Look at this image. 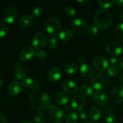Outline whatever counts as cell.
<instances>
[{"label": "cell", "instance_id": "f907efd6", "mask_svg": "<svg viewBox=\"0 0 123 123\" xmlns=\"http://www.w3.org/2000/svg\"><path fill=\"white\" fill-rule=\"evenodd\" d=\"M82 123H94L93 122H91V121H85V122H84Z\"/></svg>", "mask_w": 123, "mask_h": 123}, {"label": "cell", "instance_id": "bcb514c9", "mask_svg": "<svg viewBox=\"0 0 123 123\" xmlns=\"http://www.w3.org/2000/svg\"><path fill=\"white\" fill-rule=\"evenodd\" d=\"M78 2L80 4H85L88 2V1H78Z\"/></svg>", "mask_w": 123, "mask_h": 123}, {"label": "cell", "instance_id": "f546056e", "mask_svg": "<svg viewBox=\"0 0 123 123\" xmlns=\"http://www.w3.org/2000/svg\"><path fill=\"white\" fill-rule=\"evenodd\" d=\"M108 74L109 76L115 77L118 74V70L116 66H110L108 68Z\"/></svg>", "mask_w": 123, "mask_h": 123}, {"label": "cell", "instance_id": "8fae6325", "mask_svg": "<svg viewBox=\"0 0 123 123\" xmlns=\"http://www.w3.org/2000/svg\"><path fill=\"white\" fill-rule=\"evenodd\" d=\"M94 102L97 105L105 106L108 103V98L106 95L102 91H97L93 96Z\"/></svg>", "mask_w": 123, "mask_h": 123}, {"label": "cell", "instance_id": "ba28073f", "mask_svg": "<svg viewBox=\"0 0 123 123\" xmlns=\"http://www.w3.org/2000/svg\"><path fill=\"white\" fill-rule=\"evenodd\" d=\"M17 17V10L13 7H8L2 13V18L4 21L10 24L15 20Z\"/></svg>", "mask_w": 123, "mask_h": 123}, {"label": "cell", "instance_id": "ee69618b", "mask_svg": "<svg viewBox=\"0 0 123 123\" xmlns=\"http://www.w3.org/2000/svg\"><path fill=\"white\" fill-rule=\"evenodd\" d=\"M8 118L6 116H3L2 117V118L1 120V123H8Z\"/></svg>", "mask_w": 123, "mask_h": 123}, {"label": "cell", "instance_id": "836d02e7", "mask_svg": "<svg viewBox=\"0 0 123 123\" xmlns=\"http://www.w3.org/2000/svg\"><path fill=\"white\" fill-rule=\"evenodd\" d=\"M35 56L38 60H44L47 57V54L44 50H38L35 52Z\"/></svg>", "mask_w": 123, "mask_h": 123}, {"label": "cell", "instance_id": "e0dca14e", "mask_svg": "<svg viewBox=\"0 0 123 123\" xmlns=\"http://www.w3.org/2000/svg\"><path fill=\"white\" fill-rule=\"evenodd\" d=\"M62 88L66 93L74 94L78 91V85L74 82L70 80H65L62 84Z\"/></svg>", "mask_w": 123, "mask_h": 123}, {"label": "cell", "instance_id": "8d00e7d4", "mask_svg": "<svg viewBox=\"0 0 123 123\" xmlns=\"http://www.w3.org/2000/svg\"><path fill=\"white\" fill-rule=\"evenodd\" d=\"M43 118H44V115L41 112H38L36 114L34 117V121L36 123H40L43 121Z\"/></svg>", "mask_w": 123, "mask_h": 123}, {"label": "cell", "instance_id": "d4e9b609", "mask_svg": "<svg viewBox=\"0 0 123 123\" xmlns=\"http://www.w3.org/2000/svg\"><path fill=\"white\" fill-rule=\"evenodd\" d=\"M78 69V66L74 62H70L67 64L64 67V70L67 74H72L75 73Z\"/></svg>", "mask_w": 123, "mask_h": 123}, {"label": "cell", "instance_id": "7bdbcfd3", "mask_svg": "<svg viewBox=\"0 0 123 123\" xmlns=\"http://www.w3.org/2000/svg\"><path fill=\"white\" fill-rule=\"evenodd\" d=\"M115 4L119 7H123V0H118L115 1Z\"/></svg>", "mask_w": 123, "mask_h": 123}, {"label": "cell", "instance_id": "7402d4cb", "mask_svg": "<svg viewBox=\"0 0 123 123\" xmlns=\"http://www.w3.org/2000/svg\"><path fill=\"white\" fill-rule=\"evenodd\" d=\"M69 97L65 92H59L55 96V101L60 105H65L68 103Z\"/></svg>", "mask_w": 123, "mask_h": 123}, {"label": "cell", "instance_id": "db71d44e", "mask_svg": "<svg viewBox=\"0 0 123 123\" xmlns=\"http://www.w3.org/2000/svg\"></svg>", "mask_w": 123, "mask_h": 123}, {"label": "cell", "instance_id": "30bf717a", "mask_svg": "<svg viewBox=\"0 0 123 123\" xmlns=\"http://www.w3.org/2000/svg\"><path fill=\"white\" fill-rule=\"evenodd\" d=\"M85 105V98L81 95L74 96L72 101V107L76 111H81Z\"/></svg>", "mask_w": 123, "mask_h": 123}, {"label": "cell", "instance_id": "816d5d0a", "mask_svg": "<svg viewBox=\"0 0 123 123\" xmlns=\"http://www.w3.org/2000/svg\"><path fill=\"white\" fill-rule=\"evenodd\" d=\"M55 123H62L61 122V121H56V122H55Z\"/></svg>", "mask_w": 123, "mask_h": 123}, {"label": "cell", "instance_id": "44dd1931", "mask_svg": "<svg viewBox=\"0 0 123 123\" xmlns=\"http://www.w3.org/2000/svg\"><path fill=\"white\" fill-rule=\"evenodd\" d=\"M22 84L24 87L28 89H32V90H37L40 86V84L37 80L32 79L31 78H25L23 79L22 82Z\"/></svg>", "mask_w": 123, "mask_h": 123}, {"label": "cell", "instance_id": "d6986e66", "mask_svg": "<svg viewBox=\"0 0 123 123\" xmlns=\"http://www.w3.org/2000/svg\"><path fill=\"white\" fill-rule=\"evenodd\" d=\"M49 80L53 82H56L61 77V71L58 67H52L48 72Z\"/></svg>", "mask_w": 123, "mask_h": 123}, {"label": "cell", "instance_id": "1f68e13d", "mask_svg": "<svg viewBox=\"0 0 123 123\" xmlns=\"http://www.w3.org/2000/svg\"><path fill=\"white\" fill-rule=\"evenodd\" d=\"M43 8L42 7H37V8H34L33 11L32 12V17L34 18H37L40 17L41 16L43 15Z\"/></svg>", "mask_w": 123, "mask_h": 123}, {"label": "cell", "instance_id": "9a60e30c", "mask_svg": "<svg viewBox=\"0 0 123 123\" xmlns=\"http://www.w3.org/2000/svg\"><path fill=\"white\" fill-rule=\"evenodd\" d=\"M48 112L50 116L55 120H60L63 117L64 112L62 109L55 105H50L48 108Z\"/></svg>", "mask_w": 123, "mask_h": 123}, {"label": "cell", "instance_id": "ab89813d", "mask_svg": "<svg viewBox=\"0 0 123 123\" xmlns=\"http://www.w3.org/2000/svg\"><path fill=\"white\" fill-rule=\"evenodd\" d=\"M109 62L111 64V66H116V64H117V60L116 58L112 56V57L109 58Z\"/></svg>", "mask_w": 123, "mask_h": 123}, {"label": "cell", "instance_id": "5bb4252c", "mask_svg": "<svg viewBox=\"0 0 123 123\" xmlns=\"http://www.w3.org/2000/svg\"><path fill=\"white\" fill-rule=\"evenodd\" d=\"M35 54L33 48L31 46H26L22 49L19 54V58L21 61H26L30 60Z\"/></svg>", "mask_w": 123, "mask_h": 123}, {"label": "cell", "instance_id": "c3c4849f", "mask_svg": "<svg viewBox=\"0 0 123 123\" xmlns=\"http://www.w3.org/2000/svg\"><path fill=\"white\" fill-rule=\"evenodd\" d=\"M2 85V79L0 78V88H1Z\"/></svg>", "mask_w": 123, "mask_h": 123}, {"label": "cell", "instance_id": "3957f363", "mask_svg": "<svg viewBox=\"0 0 123 123\" xmlns=\"http://www.w3.org/2000/svg\"><path fill=\"white\" fill-rule=\"evenodd\" d=\"M110 82V77L106 73H98L92 80V86L97 90H103L106 88Z\"/></svg>", "mask_w": 123, "mask_h": 123}, {"label": "cell", "instance_id": "6da1fadb", "mask_svg": "<svg viewBox=\"0 0 123 123\" xmlns=\"http://www.w3.org/2000/svg\"><path fill=\"white\" fill-rule=\"evenodd\" d=\"M50 98L49 95L39 90L31 92L30 96V103L36 110L41 111L49 108Z\"/></svg>", "mask_w": 123, "mask_h": 123}, {"label": "cell", "instance_id": "9c48e42d", "mask_svg": "<svg viewBox=\"0 0 123 123\" xmlns=\"http://www.w3.org/2000/svg\"><path fill=\"white\" fill-rule=\"evenodd\" d=\"M93 66L98 72H104L108 68V62L104 57L97 56L93 60Z\"/></svg>", "mask_w": 123, "mask_h": 123}, {"label": "cell", "instance_id": "7dc6e473", "mask_svg": "<svg viewBox=\"0 0 123 123\" xmlns=\"http://www.w3.org/2000/svg\"><path fill=\"white\" fill-rule=\"evenodd\" d=\"M120 19H121V20L123 21V12H121V13L120 14Z\"/></svg>", "mask_w": 123, "mask_h": 123}, {"label": "cell", "instance_id": "f6af8a7d", "mask_svg": "<svg viewBox=\"0 0 123 123\" xmlns=\"http://www.w3.org/2000/svg\"><path fill=\"white\" fill-rule=\"evenodd\" d=\"M119 80H120V82L123 85V72L120 74V76H119Z\"/></svg>", "mask_w": 123, "mask_h": 123}, {"label": "cell", "instance_id": "ac0fdd59", "mask_svg": "<svg viewBox=\"0 0 123 123\" xmlns=\"http://www.w3.org/2000/svg\"><path fill=\"white\" fill-rule=\"evenodd\" d=\"M80 74L85 78H91L95 74V70L88 64H82L79 69Z\"/></svg>", "mask_w": 123, "mask_h": 123}, {"label": "cell", "instance_id": "f35d334b", "mask_svg": "<svg viewBox=\"0 0 123 123\" xmlns=\"http://www.w3.org/2000/svg\"><path fill=\"white\" fill-rule=\"evenodd\" d=\"M79 117H80V118L81 120H84V121L85 120H87L89 117V114L86 111H85L82 110L79 112Z\"/></svg>", "mask_w": 123, "mask_h": 123}, {"label": "cell", "instance_id": "4dcf8cb0", "mask_svg": "<svg viewBox=\"0 0 123 123\" xmlns=\"http://www.w3.org/2000/svg\"><path fill=\"white\" fill-rule=\"evenodd\" d=\"M48 45L49 48L51 49H54L57 47L58 40L55 37H50L48 40Z\"/></svg>", "mask_w": 123, "mask_h": 123}, {"label": "cell", "instance_id": "d6a6232c", "mask_svg": "<svg viewBox=\"0 0 123 123\" xmlns=\"http://www.w3.org/2000/svg\"><path fill=\"white\" fill-rule=\"evenodd\" d=\"M87 34L90 37H93L96 36L98 33V28L96 26H92L88 28L87 32H86Z\"/></svg>", "mask_w": 123, "mask_h": 123}, {"label": "cell", "instance_id": "e575fe53", "mask_svg": "<svg viewBox=\"0 0 123 123\" xmlns=\"http://www.w3.org/2000/svg\"><path fill=\"white\" fill-rule=\"evenodd\" d=\"M8 32V27L4 24H0V38L3 37L7 34Z\"/></svg>", "mask_w": 123, "mask_h": 123}, {"label": "cell", "instance_id": "603a6c76", "mask_svg": "<svg viewBox=\"0 0 123 123\" xmlns=\"http://www.w3.org/2000/svg\"><path fill=\"white\" fill-rule=\"evenodd\" d=\"M73 36V32L70 29H64L59 34V37L62 41H69Z\"/></svg>", "mask_w": 123, "mask_h": 123}, {"label": "cell", "instance_id": "5b68a950", "mask_svg": "<svg viewBox=\"0 0 123 123\" xmlns=\"http://www.w3.org/2000/svg\"><path fill=\"white\" fill-rule=\"evenodd\" d=\"M48 42L46 35L43 32H38L34 36L32 41V44L34 48L41 50L44 48Z\"/></svg>", "mask_w": 123, "mask_h": 123}, {"label": "cell", "instance_id": "2e32d148", "mask_svg": "<svg viewBox=\"0 0 123 123\" xmlns=\"http://www.w3.org/2000/svg\"><path fill=\"white\" fill-rule=\"evenodd\" d=\"M26 76V70L25 67L20 63H16L14 70V76L18 80L24 79Z\"/></svg>", "mask_w": 123, "mask_h": 123}, {"label": "cell", "instance_id": "83f0119b", "mask_svg": "<svg viewBox=\"0 0 123 123\" xmlns=\"http://www.w3.org/2000/svg\"><path fill=\"white\" fill-rule=\"evenodd\" d=\"M115 3V1H114V0H110V1H102V0H100L98 1V5H99L100 7L102 8H105V9L112 7Z\"/></svg>", "mask_w": 123, "mask_h": 123}, {"label": "cell", "instance_id": "681fc988", "mask_svg": "<svg viewBox=\"0 0 123 123\" xmlns=\"http://www.w3.org/2000/svg\"><path fill=\"white\" fill-rule=\"evenodd\" d=\"M2 114L1 113V112H0V122H1V120H2Z\"/></svg>", "mask_w": 123, "mask_h": 123}, {"label": "cell", "instance_id": "7a4b0ae2", "mask_svg": "<svg viewBox=\"0 0 123 123\" xmlns=\"http://www.w3.org/2000/svg\"><path fill=\"white\" fill-rule=\"evenodd\" d=\"M113 19L111 14L105 10H100L96 12L94 16V23L97 28L106 29L111 25Z\"/></svg>", "mask_w": 123, "mask_h": 123}, {"label": "cell", "instance_id": "52a82bcc", "mask_svg": "<svg viewBox=\"0 0 123 123\" xmlns=\"http://www.w3.org/2000/svg\"><path fill=\"white\" fill-rule=\"evenodd\" d=\"M106 50L109 54L114 56H120L123 52V46L116 42L108 43L106 46Z\"/></svg>", "mask_w": 123, "mask_h": 123}, {"label": "cell", "instance_id": "74e56055", "mask_svg": "<svg viewBox=\"0 0 123 123\" xmlns=\"http://www.w3.org/2000/svg\"><path fill=\"white\" fill-rule=\"evenodd\" d=\"M115 120V116L113 114H108L105 117L106 123H113Z\"/></svg>", "mask_w": 123, "mask_h": 123}, {"label": "cell", "instance_id": "f5cc1de1", "mask_svg": "<svg viewBox=\"0 0 123 123\" xmlns=\"http://www.w3.org/2000/svg\"><path fill=\"white\" fill-rule=\"evenodd\" d=\"M28 123V122H22V123Z\"/></svg>", "mask_w": 123, "mask_h": 123}, {"label": "cell", "instance_id": "cb8c5ba5", "mask_svg": "<svg viewBox=\"0 0 123 123\" xmlns=\"http://www.w3.org/2000/svg\"><path fill=\"white\" fill-rule=\"evenodd\" d=\"M89 115L91 119L95 121H97L100 118L101 112L100 109L97 107L93 106L90 108L89 111Z\"/></svg>", "mask_w": 123, "mask_h": 123}, {"label": "cell", "instance_id": "60d3db41", "mask_svg": "<svg viewBox=\"0 0 123 123\" xmlns=\"http://www.w3.org/2000/svg\"><path fill=\"white\" fill-rule=\"evenodd\" d=\"M117 67L120 69L123 70V56L120 58V60L117 62Z\"/></svg>", "mask_w": 123, "mask_h": 123}, {"label": "cell", "instance_id": "277c9868", "mask_svg": "<svg viewBox=\"0 0 123 123\" xmlns=\"http://www.w3.org/2000/svg\"><path fill=\"white\" fill-rule=\"evenodd\" d=\"M45 28L47 32L50 35L52 36H57L61 32V23L57 18L52 17L46 20Z\"/></svg>", "mask_w": 123, "mask_h": 123}, {"label": "cell", "instance_id": "4fadbf2b", "mask_svg": "<svg viewBox=\"0 0 123 123\" xmlns=\"http://www.w3.org/2000/svg\"><path fill=\"white\" fill-rule=\"evenodd\" d=\"M111 98L115 103H121L123 101V86L118 85L113 89Z\"/></svg>", "mask_w": 123, "mask_h": 123}, {"label": "cell", "instance_id": "b9f144b4", "mask_svg": "<svg viewBox=\"0 0 123 123\" xmlns=\"http://www.w3.org/2000/svg\"><path fill=\"white\" fill-rule=\"evenodd\" d=\"M84 61H85V60H84V58L83 57V56H79L77 58V61H78V62L79 64H82L84 63Z\"/></svg>", "mask_w": 123, "mask_h": 123}, {"label": "cell", "instance_id": "4316f807", "mask_svg": "<svg viewBox=\"0 0 123 123\" xmlns=\"http://www.w3.org/2000/svg\"><path fill=\"white\" fill-rule=\"evenodd\" d=\"M80 92L82 95L85 96H90L94 92L92 86L89 85H84L80 88Z\"/></svg>", "mask_w": 123, "mask_h": 123}, {"label": "cell", "instance_id": "d590c367", "mask_svg": "<svg viewBox=\"0 0 123 123\" xmlns=\"http://www.w3.org/2000/svg\"><path fill=\"white\" fill-rule=\"evenodd\" d=\"M66 13L67 16H68L69 18H73L75 17L76 16V11L73 7H68L66 9Z\"/></svg>", "mask_w": 123, "mask_h": 123}, {"label": "cell", "instance_id": "f1b7e54d", "mask_svg": "<svg viewBox=\"0 0 123 123\" xmlns=\"http://www.w3.org/2000/svg\"><path fill=\"white\" fill-rule=\"evenodd\" d=\"M78 121V115L76 113L72 112L68 115L66 119V123H76Z\"/></svg>", "mask_w": 123, "mask_h": 123}, {"label": "cell", "instance_id": "7c38bea8", "mask_svg": "<svg viewBox=\"0 0 123 123\" xmlns=\"http://www.w3.org/2000/svg\"><path fill=\"white\" fill-rule=\"evenodd\" d=\"M22 89V84L18 80L12 81L8 87V93L11 96H15L20 92Z\"/></svg>", "mask_w": 123, "mask_h": 123}, {"label": "cell", "instance_id": "ffe728a7", "mask_svg": "<svg viewBox=\"0 0 123 123\" xmlns=\"http://www.w3.org/2000/svg\"><path fill=\"white\" fill-rule=\"evenodd\" d=\"M33 24V19L31 16L26 14L23 16L19 19L18 21V25L21 28H27L30 27Z\"/></svg>", "mask_w": 123, "mask_h": 123}, {"label": "cell", "instance_id": "484cf974", "mask_svg": "<svg viewBox=\"0 0 123 123\" xmlns=\"http://www.w3.org/2000/svg\"><path fill=\"white\" fill-rule=\"evenodd\" d=\"M114 35L118 41L123 42V24H120L116 26L114 30Z\"/></svg>", "mask_w": 123, "mask_h": 123}, {"label": "cell", "instance_id": "8992f818", "mask_svg": "<svg viewBox=\"0 0 123 123\" xmlns=\"http://www.w3.org/2000/svg\"><path fill=\"white\" fill-rule=\"evenodd\" d=\"M71 26L73 30L78 34H84L87 32V25L85 20H83L82 19L76 18L73 19L71 23Z\"/></svg>", "mask_w": 123, "mask_h": 123}]
</instances>
